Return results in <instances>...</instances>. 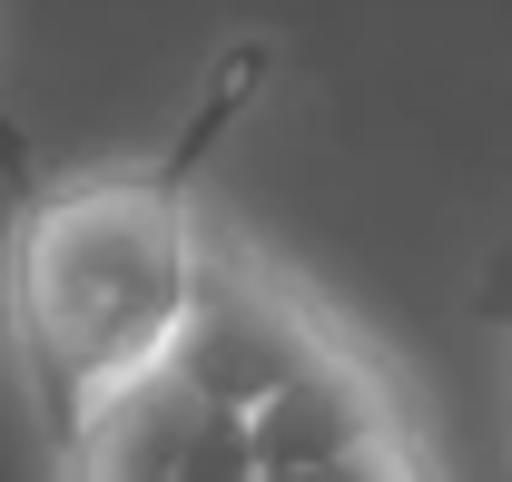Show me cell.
Masks as SVG:
<instances>
[{
    "label": "cell",
    "mask_w": 512,
    "mask_h": 482,
    "mask_svg": "<svg viewBox=\"0 0 512 482\" xmlns=\"http://www.w3.org/2000/svg\"><path fill=\"white\" fill-rule=\"evenodd\" d=\"M483 315L512 335V256H493V276H483Z\"/></svg>",
    "instance_id": "cell-3"
},
{
    "label": "cell",
    "mask_w": 512,
    "mask_h": 482,
    "mask_svg": "<svg viewBox=\"0 0 512 482\" xmlns=\"http://www.w3.org/2000/svg\"><path fill=\"white\" fill-rule=\"evenodd\" d=\"M217 227L188 168H79L50 178L0 237V335L40 443L69 453L119 394H138L207 305Z\"/></svg>",
    "instance_id": "cell-2"
},
{
    "label": "cell",
    "mask_w": 512,
    "mask_h": 482,
    "mask_svg": "<svg viewBox=\"0 0 512 482\" xmlns=\"http://www.w3.org/2000/svg\"><path fill=\"white\" fill-rule=\"evenodd\" d=\"M50 482H434L424 414L375 335L276 246L217 227L207 305Z\"/></svg>",
    "instance_id": "cell-1"
}]
</instances>
